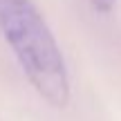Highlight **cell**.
Here are the masks:
<instances>
[{"instance_id":"1","label":"cell","mask_w":121,"mask_h":121,"mask_svg":"<svg viewBox=\"0 0 121 121\" xmlns=\"http://www.w3.org/2000/svg\"><path fill=\"white\" fill-rule=\"evenodd\" d=\"M0 31L36 92L54 108H65L69 101L65 58L34 2L0 0Z\"/></svg>"},{"instance_id":"2","label":"cell","mask_w":121,"mask_h":121,"mask_svg":"<svg viewBox=\"0 0 121 121\" xmlns=\"http://www.w3.org/2000/svg\"><path fill=\"white\" fill-rule=\"evenodd\" d=\"M90 4L99 13H110L114 9V4H117V0H90Z\"/></svg>"}]
</instances>
